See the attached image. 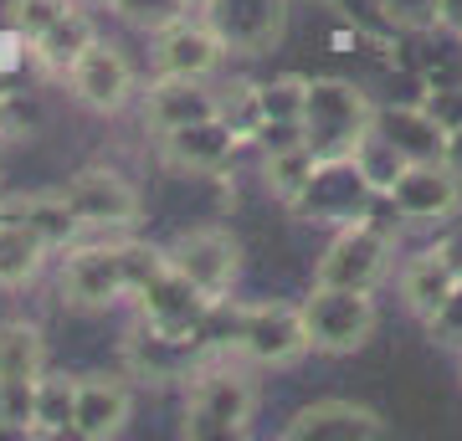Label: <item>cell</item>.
I'll list each match as a JSON object with an SVG mask.
<instances>
[{
    "label": "cell",
    "instance_id": "cell-33",
    "mask_svg": "<svg viewBox=\"0 0 462 441\" xmlns=\"http://www.w3.org/2000/svg\"><path fill=\"white\" fill-rule=\"evenodd\" d=\"M427 108L442 129H462V87H437L427 98Z\"/></svg>",
    "mask_w": 462,
    "mask_h": 441
},
{
    "label": "cell",
    "instance_id": "cell-9",
    "mask_svg": "<svg viewBox=\"0 0 462 441\" xmlns=\"http://www.w3.org/2000/svg\"><path fill=\"white\" fill-rule=\"evenodd\" d=\"M62 298L72 308H114L129 298V267H124V242H88L72 246L62 262Z\"/></svg>",
    "mask_w": 462,
    "mask_h": 441
},
{
    "label": "cell",
    "instance_id": "cell-21",
    "mask_svg": "<svg viewBox=\"0 0 462 441\" xmlns=\"http://www.w3.org/2000/svg\"><path fill=\"white\" fill-rule=\"evenodd\" d=\"M47 370V339L32 318L0 324V385H32Z\"/></svg>",
    "mask_w": 462,
    "mask_h": 441
},
{
    "label": "cell",
    "instance_id": "cell-36",
    "mask_svg": "<svg viewBox=\"0 0 462 441\" xmlns=\"http://www.w3.org/2000/svg\"><path fill=\"white\" fill-rule=\"evenodd\" d=\"M442 257L452 262V272H457V278H462V231H457V236H452V242H442Z\"/></svg>",
    "mask_w": 462,
    "mask_h": 441
},
{
    "label": "cell",
    "instance_id": "cell-19",
    "mask_svg": "<svg viewBox=\"0 0 462 441\" xmlns=\"http://www.w3.org/2000/svg\"><path fill=\"white\" fill-rule=\"evenodd\" d=\"M93 41H98V26H93V16L72 5V11H62V16H57V21L47 26V32H42V36L32 41V57H36L42 67H47V72L67 78V67L78 62V57H83V51L93 47Z\"/></svg>",
    "mask_w": 462,
    "mask_h": 441
},
{
    "label": "cell",
    "instance_id": "cell-14",
    "mask_svg": "<svg viewBox=\"0 0 462 441\" xmlns=\"http://www.w3.org/2000/svg\"><path fill=\"white\" fill-rule=\"evenodd\" d=\"M134 416V390L118 375H83L78 380V406H72V431L83 441L118 436Z\"/></svg>",
    "mask_w": 462,
    "mask_h": 441
},
{
    "label": "cell",
    "instance_id": "cell-39",
    "mask_svg": "<svg viewBox=\"0 0 462 441\" xmlns=\"http://www.w3.org/2000/svg\"><path fill=\"white\" fill-rule=\"evenodd\" d=\"M190 5H200V0H190Z\"/></svg>",
    "mask_w": 462,
    "mask_h": 441
},
{
    "label": "cell",
    "instance_id": "cell-35",
    "mask_svg": "<svg viewBox=\"0 0 462 441\" xmlns=\"http://www.w3.org/2000/svg\"><path fill=\"white\" fill-rule=\"evenodd\" d=\"M437 26L462 41V0H437Z\"/></svg>",
    "mask_w": 462,
    "mask_h": 441
},
{
    "label": "cell",
    "instance_id": "cell-11",
    "mask_svg": "<svg viewBox=\"0 0 462 441\" xmlns=\"http://www.w3.org/2000/svg\"><path fill=\"white\" fill-rule=\"evenodd\" d=\"M385 200L416 226H442L462 206V180L442 160H411L396 175V185L385 190Z\"/></svg>",
    "mask_w": 462,
    "mask_h": 441
},
{
    "label": "cell",
    "instance_id": "cell-37",
    "mask_svg": "<svg viewBox=\"0 0 462 441\" xmlns=\"http://www.w3.org/2000/svg\"><path fill=\"white\" fill-rule=\"evenodd\" d=\"M5 93H11V87H5V57H0V98H5Z\"/></svg>",
    "mask_w": 462,
    "mask_h": 441
},
{
    "label": "cell",
    "instance_id": "cell-15",
    "mask_svg": "<svg viewBox=\"0 0 462 441\" xmlns=\"http://www.w3.org/2000/svg\"><path fill=\"white\" fill-rule=\"evenodd\" d=\"M282 436L288 441H375L385 436V421L370 406H355V400H319V406L298 410Z\"/></svg>",
    "mask_w": 462,
    "mask_h": 441
},
{
    "label": "cell",
    "instance_id": "cell-3",
    "mask_svg": "<svg viewBox=\"0 0 462 441\" xmlns=\"http://www.w3.org/2000/svg\"><path fill=\"white\" fill-rule=\"evenodd\" d=\"M298 313L309 328V349H324V354H355L375 334V298L365 288L314 282V293L298 303Z\"/></svg>",
    "mask_w": 462,
    "mask_h": 441
},
{
    "label": "cell",
    "instance_id": "cell-40",
    "mask_svg": "<svg viewBox=\"0 0 462 441\" xmlns=\"http://www.w3.org/2000/svg\"><path fill=\"white\" fill-rule=\"evenodd\" d=\"M0 216H5V211H0Z\"/></svg>",
    "mask_w": 462,
    "mask_h": 441
},
{
    "label": "cell",
    "instance_id": "cell-22",
    "mask_svg": "<svg viewBox=\"0 0 462 441\" xmlns=\"http://www.w3.org/2000/svg\"><path fill=\"white\" fill-rule=\"evenodd\" d=\"M0 211L16 216V221H26V226L51 246V252H57V246H72V242H78V231H83V221L72 216V206H67L62 190H47V196H21V200H11V206H0Z\"/></svg>",
    "mask_w": 462,
    "mask_h": 441
},
{
    "label": "cell",
    "instance_id": "cell-10",
    "mask_svg": "<svg viewBox=\"0 0 462 441\" xmlns=\"http://www.w3.org/2000/svg\"><path fill=\"white\" fill-rule=\"evenodd\" d=\"M62 196L72 206V216L83 221V231H124L139 221V190L118 170H103V164L78 170L62 185Z\"/></svg>",
    "mask_w": 462,
    "mask_h": 441
},
{
    "label": "cell",
    "instance_id": "cell-16",
    "mask_svg": "<svg viewBox=\"0 0 462 441\" xmlns=\"http://www.w3.org/2000/svg\"><path fill=\"white\" fill-rule=\"evenodd\" d=\"M216 114H221V98L206 87V78H160L144 93V129L154 133L185 129V124H200Z\"/></svg>",
    "mask_w": 462,
    "mask_h": 441
},
{
    "label": "cell",
    "instance_id": "cell-2",
    "mask_svg": "<svg viewBox=\"0 0 462 441\" xmlns=\"http://www.w3.org/2000/svg\"><path fill=\"white\" fill-rule=\"evenodd\" d=\"M370 124H375V114L349 82H309V93H303V144L314 149L319 160H349Z\"/></svg>",
    "mask_w": 462,
    "mask_h": 441
},
{
    "label": "cell",
    "instance_id": "cell-27",
    "mask_svg": "<svg viewBox=\"0 0 462 441\" xmlns=\"http://www.w3.org/2000/svg\"><path fill=\"white\" fill-rule=\"evenodd\" d=\"M303 93H309L303 78H278V82L252 87L257 118H263V124H303Z\"/></svg>",
    "mask_w": 462,
    "mask_h": 441
},
{
    "label": "cell",
    "instance_id": "cell-30",
    "mask_svg": "<svg viewBox=\"0 0 462 441\" xmlns=\"http://www.w3.org/2000/svg\"><path fill=\"white\" fill-rule=\"evenodd\" d=\"M32 400H36V380L32 385H0V431L32 436Z\"/></svg>",
    "mask_w": 462,
    "mask_h": 441
},
{
    "label": "cell",
    "instance_id": "cell-6",
    "mask_svg": "<svg viewBox=\"0 0 462 441\" xmlns=\"http://www.w3.org/2000/svg\"><path fill=\"white\" fill-rule=\"evenodd\" d=\"M236 349L247 354L252 364H293L309 354V328H303V313L293 303H247L236 308Z\"/></svg>",
    "mask_w": 462,
    "mask_h": 441
},
{
    "label": "cell",
    "instance_id": "cell-1",
    "mask_svg": "<svg viewBox=\"0 0 462 441\" xmlns=\"http://www.w3.org/2000/svg\"><path fill=\"white\" fill-rule=\"evenodd\" d=\"M257 410V390L252 380L226 360V349H211L196 370L185 375V426L180 436L190 441H226L242 436Z\"/></svg>",
    "mask_w": 462,
    "mask_h": 441
},
{
    "label": "cell",
    "instance_id": "cell-31",
    "mask_svg": "<svg viewBox=\"0 0 462 441\" xmlns=\"http://www.w3.org/2000/svg\"><path fill=\"white\" fill-rule=\"evenodd\" d=\"M391 26H437V0H375Z\"/></svg>",
    "mask_w": 462,
    "mask_h": 441
},
{
    "label": "cell",
    "instance_id": "cell-32",
    "mask_svg": "<svg viewBox=\"0 0 462 441\" xmlns=\"http://www.w3.org/2000/svg\"><path fill=\"white\" fill-rule=\"evenodd\" d=\"M427 328H431V334H437L442 344L462 349V278H457V288H452V298L442 303V313H437V318H431Z\"/></svg>",
    "mask_w": 462,
    "mask_h": 441
},
{
    "label": "cell",
    "instance_id": "cell-20",
    "mask_svg": "<svg viewBox=\"0 0 462 441\" xmlns=\"http://www.w3.org/2000/svg\"><path fill=\"white\" fill-rule=\"evenodd\" d=\"M375 129L406 154V160H437L442 154V124L431 118L427 103H406V108H385L375 114Z\"/></svg>",
    "mask_w": 462,
    "mask_h": 441
},
{
    "label": "cell",
    "instance_id": "cell-7",
    "mask_svg": "<svg viewBox=\"0 0 462 441\" xmlns=\"http://www.w3.org/2000/svg\"><path fill=\"white\" fill-rule=\"evenodd\" d=\"M134 303H139V324L154 328V334H175V339H200L206 318L216 308L211 298L200 293V288H190L170 262L134 293Z\"/></svg>",
    "mask_w": 462,
    "mask_h": 441
},
{
    "label": "cell",
    "instance_id": "cell-13",
    "mask_svg": "<svg viewBox=\"0 0 462 441\" xmlns=\"http://www.w3.org/2000/svg\"><path fill=\"white\" fill-rule=\"evenodd\" d=\"M221 57H226V47L206 26V16H180L175 26L154 32V72L160 78H211Z\"/></svg>",
    "mask_w": 462,
    "mask_h": 441
},
{
    "label": "cell",
    "instance_id": "cell-17",
    "mask_svg": "<svg viewBox=\"0 0 462 441\" xmlns=\"http://www.w3.org/2000/svg\"><path fill=\"white\" fill-rule=\"evenodd\" d=\"M165 139V160L185 175H216L221 164L231 160V149L242 144V133L231 129L226 118H200V124H185V129L160 133Z\"/></svg>",
    "mask_w": 462,
    "mask_h": 441
},
{
    "label": "cell",
    "instance_id": "cell-18",
    "mask_svg": "<svg viewBox=\"0 0 462 441\" xmlns=\"http://www.w3.org/2000/svg\"><path fill=\"white\" fill-rule=\"evenodd\" d=\"M452 288H457V272H452V262L442 257V246H427V252H416V257L401 267V298H406V308H411L421 324H431V318L442 313Z\"/></svg>",
    "mask_w": 462,
    "mask_h": 441
},
{
    "label": "cell",
    "instance_id": "cell-5",
    "mask_svg": "<svg viewBox=\"0 0 462 441\" xmlns=\"http://www.w3.org/2000/svg\"><path fill=\"white\" fill-rule=\"evenodd\" d=\"M385 267H391V226L355 216V221L334 236L329 252L319 257L314 282H334V288H365V293H375V282L385 278Z\"/></svg>",
    "mask_w": 462,
    "mask_h": 441
},
{
    "label": "cell",
    "instance_id": "cell-8",
    "mask_svg": "<svg viewBox=\"0 0 462 441\" xmlns=\"http://www.w3.org/2000/svg\"><path fill=\"white\" fill-rule=\"evenodd\" d=\"M200 16L236 57H263L282 41L288 0H200Z\"/></svg>",
    "mask_w": 462,
    "mask_h": 441
},
{
    "label": "cell",
    "instance_id": "cell-25",
    "mask_svg": "<svg viewBox=\"0 0 462 441\" xmlns=\"http://www.w3.org/2000/svg\"><path fill=\"white\" fill-rule=\"evenodd\" d=\"M349 164L360 170V180L370 185L375 196H385V190L396 185V175H401L411 160H406V154H401V149L391 144V139L375 129V124H370V129H365V139L355 144V154H349Z\"/></svg>",
    "mask_w": 462,
    "mask_h": 441
},
{
    "label": "cell",
    "instance_id": "cell-4",
    "mask_svg": "<svg viewBox=\"0 0 462 441\" xmlns=\"http://www.w3.org/2000/svg\"><path fill=\"white\" fill-rule=\"evenodd\" d=\"M165 262L190 282V288H200L211 303H221V298L231 293L236 272H242V246H236V236L221 231V226H196V231H180V236L165 246Z\"/></svg>",
    "mask_w": 462,
    "mask_h": 441
},
{
    "label": "cell",
    "instance_id": "cell-38",
    "mask_svg": "<svg viewBox=\"0 0 462 441\" xmlns=\"http://www.w3.org/2000/svg\"><path fill=\"white\" fill-rule=\"evenodd\" d=\"M98 5H114V0H98Z\"/></svg>",
    "mask_w": 462,
    "mask_h": 441
},
{
    "label": "cell",
    "instance_id": "cell-24",
    "mask_svg": "<svg viewBox=\"0 0 462 441\" xmlns=\"http://www.w3.org/2000/svg\"><path fill=\"white\" fill-rule=\"evenodd\" d=\"M72 406H78V380L67 375H36L32 400V436H67L72 431Z\"/></svg>",
    "mask_w": 462,
    "mask_h": 441
},
{
    "label": "cell",
    "instance_id": "cell-34",
    "mask_svg": "<svg viewBox=\"0 0 462 441\" xmlns=\"http://www.w3.org/2000/svg\"><path fill=\"white\" fill-rule=\"evenodd\" d=\"M437 160H442L447 170L462 180V129H447V133H442V154H437Z\"/></svg>",
    "mask_w": 462,
    "mask_h": 441
},
{
    "label": "cell",
    "instance_id": "cell-26",
    "mask_svg": "<svg viewBox=\"0 0 462 441\" xmlns=\"http://www.w3.org/2000/svg\"><path fill=\"white\" fill-rule=\"evenodd\" d=\"M314 170H319V154L309 144L278 149V154H267V190L278 200H288V206H298L309 180H314Z\"/></svg>",
    "mask_w": 462,
    "mask_h": 441
},
{
    "label": "cell",
    "instance_id": "cell-12",
    "mask_svg": "<svg viewBox=\"0 0 462 441\" xmlns=\"http://www.w3.org/2000/svg\"><path fill=\"white\" fill-rule=\"evenodd\" d=\"M67 82H72V98L83 103V108H93V114H118L134 98V62L114 41L98 36L78 62L67 67Z\"/></svg>",
    "mask_w": 462,
    "mask_h": 441
},
{
    "label": "cell",
    "instance_id": "cell-41",
    "mask_svg": "<svg viewBox=\"0 0 462 441\" xmlns=\"http://www.w3.org/2000/svg\"><path fill=\"white\" fill-rule=\"evenodd\" d=\"M457 354H462V349H457Z\"/></svg>",
    "mask_w": 462,
    "mask_h": 441
},
{
    "label": "cell",
    "instance_id": "cell-29",
    "mask_svg": "<svg viewBox=\"0 0 462 441\" xmlns=\"http://www.w3.org/2000/svg\"><path fill=\"white\" fill-rule=\"evenodd\" d=\"M114 11L139 32H165L180 16H190V0H114Z\"/></svg>",
    "mask_w": 462,
    "mask_h": 441
},
{
    "label": "cell",
    "instance_id": "cell-23",
    "mask_svg": "<svg viewBox=\"0 0 462 441\" xmlns=\"http://www.w3.org/2000/svg\"><path fill=\"white\" fill-rule=\"evenodd\" d=\"M51 246L36 236L26 221L16 216H0V288H26V282L47 267Z\"/></svg>",
    "mask_w": 462,
    "mask_h": 441
},
{
    "label": "cell",
    "instance_id": "cell-28",
    "mask_svg": "<svg viewBox=\"0 0 462 441\" xmlns=\"http://www.w3.org/2000/svg\"><path fill=\"white\" fill-rule=\"evenodd\" d=\"M72 5H78V0H5V26H11L16 41L32 47L36 36L47 32L62 11H72Z\"/></svg>",
    "mask_w": 462,
    "mask_h": 441
}]
</instances>
